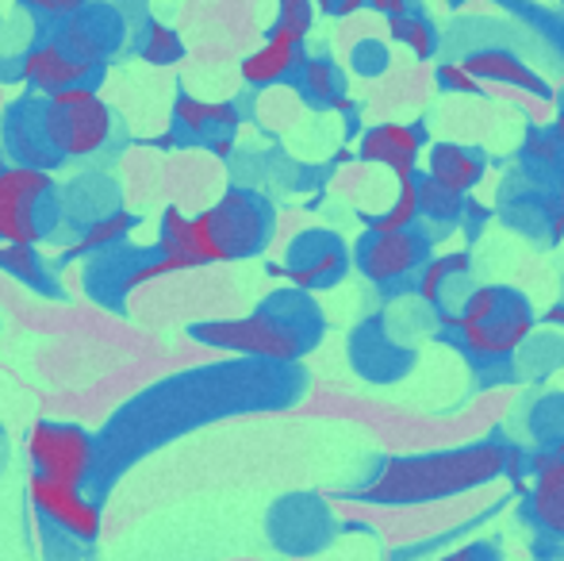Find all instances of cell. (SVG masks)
<instances>
[{"label": "cell", "instance_id": "4dcf8cb0", "mask_svg": "<svg viewBox=\"0 0 564 561\" xmlns=\"http://www.w3.org/2000/svg\"><path fill=\"white\" fill-rule=\"evenodd\" d=\"M312 23H315L312 0H276V23L273 28L289 31V35H296V39H307Z\"/></svg>", "mask_w": 564, "mask_h": 561}, {"label": "cell", "instance_id": "6da1fadb", "mask_svg": "<svg viewBox=\"0 0 564 561\" xmlns=\"http://www.w3.org/2000/svg\"><path fill=\"white\" fill-rule=\"evenodd\" d=\"M276 227V212L269 196L253 188H227L224 201L200 216H185L181 208H165L158 227V266L162 273H185L216 262H242L269 247Z\"/></svg>", "mask_w": 564, "mask_h": 561}, {"label": "cell", "instance_id": "484cf974", "mask_svg": "<svg viewBox=\"0 0 564 561\" xmlns=\"http://www.w3.org/2000/svg\"><path fill=\"white\" fill-rule=\"evenodd\" d=\"M134 227V216L127 212H112V216H97L82 227V239L77 247H69L62 258H82V255H97V250H112L116 242L127 239V231Z\"/></svg>", "mask_w": 564, "mask_h": 561}, {"label": "cell", "instance_id": "ffe728a7", "mask_svg": "<svg viewBox=\"0 0 564 561\" xmlns=\"http://www.w3.org/2000/svg\"><path fill=\"white\" fill-rule=\"evenodd\" d=\"M530 511L538 527L553 539H564V450L538 462L534 493H530Z\"/></svg>", "mask_w": 564, "mask_h": 561}, {"label": "cell", "instance_id": "836d02e7", "mask_svg": "<svg viewBox=\"0 0 564 561\" xmlns=\"http://www.w3.org/2000/svg\"><path fill=\"white\" fill-rule=\"evenodd\" d=\"M446 561H503L496 550V542H473V547L457 550V554H449Z\"/></svg>", "mask_w": 564, "mask_h": 561}, {"label": "cell", "instance_id": "52a82bcc", "mask_svg": "<svg viewBox=\"0 0 564 561\" xmlns=\"http://www.w3.org/2000/svg\"><path fill=\"white\" fill-rule=\"evenodd\" d=\"M434 235L423 224L400 227V231H365L357 247L349 250V262L380 289H400V284L419 281L423 266L431 262Z\"/></svg>", "mask_w": 564, "mask_h": 561}, {"label": "cell", "instance_id": "ac0fdd59", "mask_svg": "<svg viewBox=\"0 0 564 561\" xmlns=\"http://www.w3.org/2000/svg\"><path fill=\"white\" fill-rule=\"evenodd\" d=\"M300 62H304V39L273 28L265 46H258V51L242 62V82L253 85V89H269V85L289 82Z\"/></svg>", "mask_w": 564, "mask_h": 561}, {"label": "cell", "instance_id": "8d00e7d4", "mask_svg": "<svg viewBox=\"0 0 564 561\" xmlns=\"http://www.w3.org/2000/svg\"><path fill=\"white\" fill-rule=\"evenodd\" d=\"M365 4H369L372 12H380V15H388V20H392V15H400L411 0H365Z\"/></svg>", "mask_w": 564, "mask_h": 561}, {"label": "cell", "instance_id": "7402d4cb", "mask_svg": "<svg viewBox=\"0 0 564 561\" xmlns=\"http://www.w3.org/2000/svg\"><path fill=\"white\" fill-rule=\"evenodd\" d=\"M292 77L312 108H346V74L330 58H304Z\"/></svg>", "mask_w": 564, "mask_h": 561}, {"label": "cell", "instance_id": "44dd1931", "mask_svg": "<svg viewBox=\"0 0 564 561\" xmlns=\"http://www.w3.org/2000/svg\"><path fill=\"white\" fill-rule=\"evenodd\" d=\"M449 8H460L468 0H446ZM488 4H499L511 20L527 23L553 54L557 62H564V8H550V4H538V0H488Z\"/></svg>", "mask_w": 564, "mask_h": 561}, {"label": "cell", "instance_id": "2e32d148", "mask_svg": "<svg viewBox=\"0 0 564 561\" xmlns=\"http://www.w3.org/2000/svg\"><path fill=\"white\" fill-rule=\"evenodd\" d=\"M97 74V62H85L77 54H69L62 43H39L23 54L20 62V77L39 93H58V89H74V85H85Z\"/></svg>", "mask_w": 564, "mask_h": 561}, {"label": "cell", "instance_id": "3957f363", "mask_svg": "<svg viewBox=\"0 0 564 561\" xmlns=\"http://www.w3.org/2000/svg\"><path fill=\"white\" fill-rule=\"evenodd\" d=\"M319 304L304 289H276L242 320H204L188 327V338L212 346V350H230L258 362H300L312 354L323 338Z\"/></svg>", "mask_w": 564, "mask_h": 561}, {"label": "cell", "instance_id": "9a60e30c", "mask_svg": "<svg viewBox=\"0 0 564 561\" xmlns=\"http://www.w3.org/2000/svg\"><path fill=\"white\" fill-rule=\"evenodd\" d=\"M419 296L442 315V323H453V315L460 312V304L468 300L473 284V258L468 255H446V258H431L423 266L415 281Z\"/></svg>", "mask_w": 564, "mask_h": 561}, {"label": "cell", "instance_id": "d6986e66", "mask_svg": "<svg viewBox=\"0 0 564 561\" xmlns=\"http://www.w3.org/2000/svg\"><path fill=\"white\" fill-rule=\"evenodd\" d=\"M484 170H488V154L480 147H465V142H434L431 158H426V177L453 193L476 188Z\"/></svg>", "mask_w": 564, "mask_h": 561}, {"label": "cell", "instance_id": "9c48e42d", "mask_svg": "<svg viewBox=\"0 0 564 561\" xmlns=\"http://www.w3.org/2000/svg\"><path fill=\"white\" fill-rule=\"evenodd\" d=\"M349 270V247L338 231L327 227H307L284 250V262L273 266L276 278H284L292 289L304 292H323L335 289Z\"/></svg>", "mask_w": 564, "mask_h": 561}, {"label": "cell", "instance_id": "e0dca14e", "mask_svg": "<svg viewBox=\"0 0 564 561\" xmlns=\"http://www.w3.org/2000/svg\"><path fill=\"white\" fill-rule=\"evenodd\" d=\"M426 142L423 128H408V123H377L361 136V162L384 165L395 177H415L419 173V150Z\"/></svg>", "mask_w": 564, "mask_h": 561}, {"label": "cell", "instance_id": "7a4b0ae2", "mask_svg": "<svg viewBox=\"0 0 564 561\" xmlns=\"http://www.w3.org/2000/svg\"><path fill=\"white\" fill-rule=\"evenodd\" d=\"M514 470V446L499 439L468 442L457 450L419 457H388L380 473L365 488H357V500L377 504V508H411V504L446 500V496L480 488L488 481Z\"/></svg>", "mask_w": 564, "mask_h": 561}, {"label": "cell", "instance_id": "4fadbf2b", "mask_svg": "<svg viewBox=\"0 0 564 561\" xmlns=\"http://www.w3.org/2000/svg\"><path fill=\"white\" fill-rule=\"evenodd\" d=\"M173 131L188 142H204L212 154H230L238 131L235 105H212V100H196L181 93L173 105Z\"/></svg>", "mask_w": 564, "mask_h": 561}, {"label": "cell", "instance_id": "603a6c76", "mask_svg": "<svg viewBox=\"0 0 564 561\" xmlns=\"http://www.w3.org/2000/svg\"><path fill=\"white\" fill-rule=\"evenodd\" d=\"M465 212H468L465 193H453V188H442L438 181L419 177V224L453 231V227H460Z\"/></svg>", "mask_w": 564, "mask_h": 561}, {"label": "cell", "instance_id": "5b68a950", "mask_svg": "<svg viewBox=\"0 0 564 561\" xmlns=\"http://www.w3.org/2000/svg\"><path fill=\"white\" fill-rule=\"evenodd\" d=\"M58 219H62V204L51 170L8 165L0 173V242L39 247L46 235H54Z\"/></svg>", "mask_w": 564, "mask_h": 561}, {"label": "cell", "instance_id": "ab89813d", "mask_svg": "<svg viewBox=\"0 0 564 561\" xmlns=\"http://www.w3.org/2000/svg\"><path fill=\"white\" fill-rule=\"evenodd\" d=\"M8 170V158H4V147H0V173Z\"/></svg>", "mask_w": 564, "mask_h": 561}, {"label": "cell", "instance_id": "4316f807", "mask_svg": "<svg viewBox=\"0 0 564 561\" xmlns=\"http://www.w3.org/2000/svg\"><path fill=\"white\" fill-rule=\"evenodd\" d=\"M0 270L12 273L15 281L31 284V289L51 292V270H46V258L35 247H23V242H0Z\"/></svg>", "mask_w": 564, "mask_h": 561}, {"label": "cell", "instance_id": "83f0119b", "mask_svg": "<svg viewBox=\"0 0 564 561\" xmlns=\"http://www.w3.org/2000/svg\"><path fill=\"white\" fill-rule=\"evenodd\" d=\"M530 434H534V442L545 450L542 457L561 454L564 450V392H550V397L538 400L534 412H530Z\"/></svg>", "mask_w": 564, "mask_h": 561}, {"label": "cell", "instance_id": "d6a6232c", "mask_svg": "<svg viewBox=\"0 0 564 561\" xmlns=\"http://www.w3.org/2000/svg\"><path fill=\"white\" fill-rule=\"evenodd\" d=\"M438 85H442V93H480V82H476L460 62L438 66Z\"/></svg>", "mask_w": 564, "mask_h": 561}, {"label": "cell", "instance_id": "74e56055", "mask_svg": "<svg viewBox=\"0 0 564 561\" xmlns=\"http://www.w3.org/2000/svg\"><path fill=\"white\" fill-rule=\"evenodd\" d=\"M553 100H557V123H553V128H557V136L564 139V85H561V93H553Z\"/></svg>", "mask_w": 564, "mask_h": 561}, {"label": "cell", "instance_id": "e575fe53", "mask_svg": "<svg viewBox=\"0 0 564 561\" xmlns=\"http://www.w3.org/2000/svg\"><path fill=\"white\" fill-rule=\"evenodd\" d=\"M82 4L85 0H28V8H35L43 15H74Z\"/></svg>", "mask_w": 564, "mask_h": 561}, {"label": "cell", "instance_id": "5bb4252c", "mask_svg": "<svg viewBox=\"0 0 564 561\" xmlns=\"http://www.w3.org/2000/svg\"><path fill=\"white\" fill-rule=\"evenodd\" d=\"M460 66L476 77V82H491V85H511V89H522L530 97L553 100V85L530 66L527 58L511 51V46H476L460 58Z\"/></svg>", "mask_w": 564, "mask_h": 561}, {"label": "cell", "instance_id": "8992f818", "mask_svg": "<svg viewBox=\"0 0 564 561\" xmlns=\"http://www.w3.org/2000/svg\"><path fill=\"white\" fill-rule=\"evenodd\" d=\"M43 131L62 162L66 158H89L112 139V108L89 85L58 89L43 105Z\"/></svg>", "mask_w": 564, "mask_h": 561}, {"label": "cell", "instance_id": "f35d334b", "mask_svg": "<svg viewBox=\"0 0 564 561\" xmlns=\"http://www.w3.org/2000/svg\"><path fill=\"white\" fill-rule=\"evenodd\" d=\"M553 188H557V201H561V212H564V165H561L557 181H553Z\"/></svg>", "mask_w": 564, "mask_h": 561}, {"label": "cell", "instance_id": "f1b7e54d", "mask_svg": "<svg viewBox=\"0 0 564 561\" xmlns=\"http://www.w3.org/2000/svg\"><path fill=\"white\" fill-rule=\"evenodd\" d=\"M361 219L369 231H400V227L419 224V173L415 177H400V196H395L392 208L380 212V216H369V212H365Z\"/></svg>", "mask_w": 564, "mask_h": 561}, {"label": "cell", "instance_id": "30bf717a", "mask_svg": "<svg viewBox=\"0 0 564 561\" xmlns=\"http://www.w3.org/2000/svg\"><path fill=\"white\" fill-rule=\"evenodd\" d=\"M499 216L507 227H514L519 235H530L538 242H557L564 235V212L557 201V188H545V181L522 177L519 185L503 188V201H499Z\"/></svg>", "mask_w": 564, "mask_h": 561}, {"label": "cell", "instance_id": "277c9868", "mask_svg": "<svg viewBox=\"0 0 564 561\" xmlns=\"http://www.w3.org/2000/svg\"><path fill=\"white\" fill-rule=\"evenodd\" d=\"M534 304L514 284H476L449 327L476 369H511L514 350L534 335Z\"/></svg>", "mask_w": 564, "mask_h": 561}, {"label": "cell", "instance_id": "1f68e13d", "mask_svg": "<svg viewBox=\"0 0 564 561\" xmlns=\"http://www.w3.org/2000/svg\"><path fill=\"white\" fill-rule=\"evenodd\" d=\"M349 62H354V69L361 77H380L388 69V62H392V54H388V43H380V39H361L349 51Z\"/></svg>", "mask_w": 564, "mask_h": 561}, {"label": "cell", "instance_id": "d4e9b609", "mask_svg": "<svg viewBox=\"0 0 564 561\" xmlns=\"http://www.w3.org/2000/svg\"><path fill=\"white\" fill-rule=\"evenodd\" d=\"M388 28H392V39L395 43H403L411 54H419V58H434L438 54V28L431 23V15L423 12V8H403L400 15H392L388 20Z\"/></svg>", "mask_w": 564, "mask_h": 561}, {"label": "cell", "instance_id": "8fae6325", "mask_svg": "<svg viewBox=\"0 0 564 561\" xmlns=\"http://www.w3.org/2000/svg\"><path fill=\"white\" fill-rule=\"evenodd\" d=\"M349 362H354V369H361L369 381L388 385V381H400V377L415 366V350L395 343L392 327H388V315H369V320L349 335Z\"/></svg>", "mask_w": 564, "mask_h": 561}, {"label": "cell", "instance_id": "f546056e", "mask_svg": "<svg viewBox=\"0 0 564 561\" xmlns=\"http://www.w3.org/2000/svg\"><path fill=\"white\" fill-rule=\"evenodd\" d=\"M139 54L150 62V66H173V62L185 58V43H181L177 31L154 20V23H147V35H142Z\"/></svg>", "mask_w": 564, "mask_h": 561}, {"label": "cell", "instance_id": "ba28073f", "mask_svg": "<svg viewBox=\"0 0 564 561\" xmlns=\"http://www.w3.org/2000/svg\"><path fill=\"white\" fill-rule=\"evenodd\" d=\"M28 457L35 465V473L82 488L89 481L93 465H97V442H93V434L85 427L43 420L28 434Z\"/></svg>", "mask_w": 564, "mask_h": 561}, {"label": "cell", "instance_id": "cb8c5ba5", "mask_svg": "<svg viewBox=\"0 0 564 561\" xmlns=\"http://www.w3.org/2000/svg\"><path fill=\"white\" fill-rule=\"evenodd\" d=\"M519 162H522V173H530V177L557 181V173L564 165V139L557 136V128H530Z\"/></svg>", "mask_w": 564, "mask_h": 561}, {"label": "cell", "instance_id": "7c38bea8", "mask_svg": "<svg viewBox=\"0 0 564 561\" xmlns=\"http://www.w3.org/2000/svg\"><path fill=\"white\" fill-rule=\"evenodd\" d=\"M31 504L51 519L58 531L74 535L82 542H93L100 535V508L93 500H85L82 488L62 485V481H51L43 473H31L28 481Z\"/></svg>", "mask_w": 564, "mask_h": 561}, {"label": "cell", "instance_id": "d590c367", "mask_svg": "<svg viewBox=\"0 0 564 561\" xmlns=\"http://www.w3.org/2000/svg\"><path fill=\"white\" fill-rule=\"evenodd\" d=\"M319 12H327V15H335V20H341V15H354L357 8L365 4V0H312Z\"/></svg>", "mask_w": 564, "mask_h": 561}]
</instances>
